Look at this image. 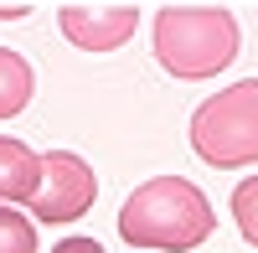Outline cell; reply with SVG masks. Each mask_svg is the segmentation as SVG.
Instances as JSON below:
<instances>
[{
	"label": "cell",
	"mask_w": 258,
	"mask_h": 253,
	"mask_svg": "<svg viewBox=\"0 0 258 253\" xmlns=\"http://www.w3.org/2000/svg\"><path fill=\"white\" fill-rule=\"evenodd\" d=\"M212 202L197 181L186 176H155L129 192L119 207V238L129 248H155V253H191L212 238Z\"/></svg>",
	"instance_id": "obj_1"
},
{
	"label": "cell",
	"mask_w": 258,
	"mask_h": 253,
	"mask_svg": "<svg viewBox=\"0 0 258 253\" xmlns=\"http://www.w3.org/2000/svg\"><path fill=\"white\" fill-rule=\"evenodd\" d=\"M150 47H155V62L170 78L202 83V78H217L238 62L243 31L227 6H160Z\"/></svg>",
	"instance_id": "obj_2"
},
{
	"label": "cell",
	"mask_w": 258,
	"mask_h": 253,
	"mask_svg": "<svg viewBox=\"0 0 258 253\" xmlns=\"http://www.w3.org/2000/svg\"><path fill=\"white\" fill-rule=\"evenodd\" d=\"M191 150L212 171L232 165H258V78L227 83L191 114Z\"/></svg>",
	"instance_id": "obj_3"
},
{
	"label": "cell",
	"mask_w": 258,
	"mask_h": 253,
	"mask_svg": "<svg viewBox=\"0 0 258 253\" xmlns=\"http://www.w3.org/2000/svg\"><path fill=\"white\" fill-rule=\"evenodd\" d=\"M93 197H98L93 165L73 150H47L41 155V186L26 207H31L36 222H73L93 207Z\"/></svg>",
	"instance_id": "obj_4"
},
{
	"label": "cell",
	"mask_w": 258,
	"mask_h": 253,
	"mask_svg": "<svg viewBox=\"0 0 258 253\" xmlns=\"http://www.w3.org/2000/svg\"><path fill=\"white\" fill-rule=\"evenodd\" d=\"M57 26L62 36L83 52H119L140 26V11L135 6H62L57 11Z\"/></svg>",
	"instance_id": "obj_5"
},
{
	"label": "cell",
	"mask_w": 258,
	"mask_h": 253,
	"mask_svg": "<svg viewBox=\"0 0 258 253\" xmlns=\"http://www.w3.org/2000/svg\"><path fill=\"white\" fill-rule=\"evenodd\" d=\"M41 186V155L26 140L0 135V202H21L26 207Z\"/></svg>",
	"instance_id": "obj_6"
},
{
	"label": "cell",
	"mask_w": 258,
	"mask_h": 253,
	"mask_svg": "<svg viewBox=\"0 0 258 253\" xmlns=\"http://www.w3.org/2000/svg\"><path fill=\"white\" fill-rule=\"evenodd\" d=\"M31 93H36L31 62L21 52H11V47H0V119H16L31 103Z\"/></svg>",
	"instance_id": "obj_7"
},
{
	"label": "cell",
	"mask_w": 258,
	"mask_h": 253,
	"mask_svg": "<svg viewBox=\"0 0 258 253\" xmlns=\"http://www.w3.org/2000/svg\"><path fill=\"white\" fill-rule=\"evenodd\" d=\"M36 222L16 207H0V253H36Z\"/></svg>",
	"instance_id": "obj_8"
},
{
	"label": "cell",
	"mask_w": 258,
	"mask_h": 253,
	"mask_svg": "<svg viewBox=\"0 0 258 253\" xmlns=\"http://www.w3.org/2000/svg\"><path fill=\"white\" fill-rule=\"evenodd\" d=\"M232 222H238V233L258 248V176L232 186Z\"/></svg>",
	"instance_id": "obj_9"
},
{
	"label": "cell",
	"mask_w": 258,
	"mask_h": 253,
	"mask_svg": "<svg viewBox=\"0 0 258 253\" xmlns=\"http://www.w3.org/2000/svg\"><path fill=\"white\" fill-rule=\"evenodd\" d=\"M52 253H103V243H93V238H62Z\"/></svg>",
	"instance_id": "obj_10"
}]
</instances>
